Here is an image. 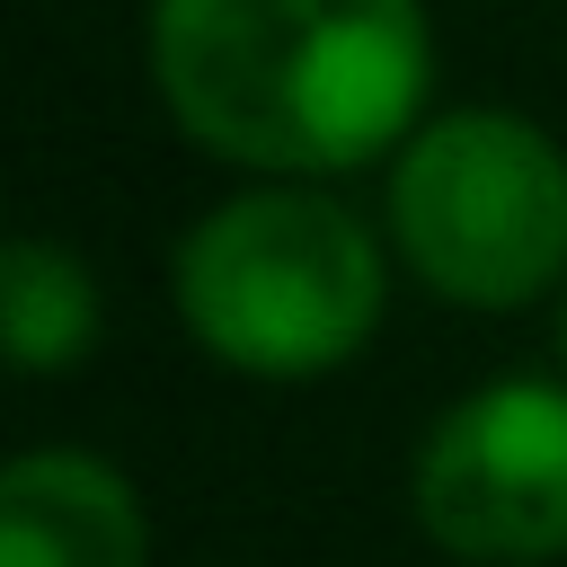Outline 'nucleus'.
Masks as SVG:
<instances>
[{"instance_id": "f257e3e1", "label": "nucleus", "mask_w": 567, "mask_h": 567, "mask_svg": "<svg viewBox=\"0 0 567 567\" xmlns=\"http://www.w3.org/2000/svg\"><path fill=\"white\" fill-rule=\"evenodd\" d=\"M168 124L248 177H346L390 159L434 97L425 0H151Z\"/></svg>"}, {"instance_id": "7ed1b4c3", "label": "nucleus", "mask_w": 567, "mask_h": 567, "mask_svg": "<svg viewBox=\"0 0 567 567\" xmlns=\"http://www.w3.org/2000/svg\"><path fill=\"white\" fill-rule=\"evenodd\" d=\"M381 230L452 310H532L567 284V142L523 106H443L390 151Z\"/></svg>"}, {"instance_id": "f03ea898", "label": "nucleus", "mask_w": 567, "mask_h": 567, "mask_svg": "<svg viewBox=\"0 0 567 567\" xmlns=\"http://www.w3.org/2000/svg\"><path fill=\"white\" fill-rule=\"evenodd\" d=\"M168 301L213 363L248 381H319L372 346L390 248L328 177H248L177 230Z\"/></svg>"}, {"instance_id": "423d86ee", "label": "nucleus", "mask_w": 567, "mask_h": 567, "mask_svg": "<svg viewBox=\"0 0 567 567\" xmlns=\"http://www.w3.org/2000/svg\"><path fill=\"white\" fill-rule=\"evenodd\" d=\"M0 337H9V363L27 381L80 372L106 337V292H97L89 257L44 239V230L9 239V257H0Z\"/></svg>"}, {"instance_id": "39448f33", "label": "nucleus", "mask_w": 567, "mask_h": 567, "mask_svg": "<svg viewBox=\"0 0 567 567\" xmlns=\"http://www.w3.org/2000/svg\"><path fill=\"white\" fill-rule=\"evenodd\" d=\"M0 567H151L133 478L71 443L18 452L0 470Z\"/></svg>"}, {"instance_id": "0eeeda50", "label": "nucleus", "mask_w": 567, "mask_h": 567, "mask_svg": "<svg viewBox=\"0 0 567 567\" xmlns=\"http://www.w3.org/2000/svg\"><path fill=\"white\" fill-rule=\"evenodd\" d=\"M549 337H558V372H567V284H558V319H549Z\"/></svg>"}, {"instance_id": "20e7f679", "label": "nucleus", "mask_w": 567, "mask_h": 567, "mask_svg": "<svg viewBox=\"0 0 567 567\" xmlns=\"http://www.w3.org/2000/svg\"><path fill=\"white\" fill-rule=\"evenodd\" d=\"M408 505L461 567L567 558V372H505L452 399L408 461Z\"/></svg>"}]
</instances>
